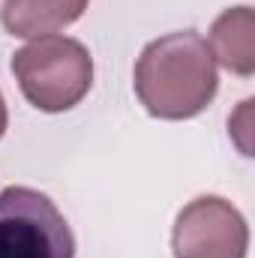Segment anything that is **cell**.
Listing matches in <instances>:
<instances>
[{"label": "cell", "instance_id": "7a4b0ae2", "mask_svg": "<svg viewBox=\"0 0 255 258\" xmlns=\"http://www.w3.org/2000/svg\"><path fill=\"white\" fill-rule=\"evenodd\" d=\"M12 75L33 108L60 114L90 93L93 57L78 39L51 33L30 39L12 54Z\"/></svg>", "mask_w": 255, "mask_h": 258}, {"label": "cell", "instance_id": "52a82bcc", "mask_svg": "<svg viewBox=\"0 0 255 258\" xmlns=\"http://www.w3.org/2000/svg\"><path fill=\"white\" fill-rule=\"evenodd\" d=\"M6 123H9V114H6V102H3V93H0V138L6 132Z\"/></svg>", "mask_w": 255, "mask_h": 258}, {"label": "cell", "instance_id": "277c9868", "mask_svg": "<svg viewBox=\"0 0 255 258\" xmlns=\"http://www.w3.org/2000/svg\"><path fill=\"white\" fill-rule=\"evenodd\" d=\"M171 249L174 258H246L249 225L231 201L201 195L177 213Z\"/></svg>", "mask_w": 255, "mask_h": 258}, {"label": "cell", "instance_id": "3957f363", "mask_svg": "<svg viewBox=\"0 0 255 258\" xmlns=\"http://www.w3.org/2000/svg\"><path fill=\"white\" fill-rule=\"evenodd\" d=\"M0 258H75V237L57 204L39 189L0 192Z\"/></svg>", "mask_w": 255, "mask_h": 258}, {"label": "cell", "instance_id": "5b68a950", "mask_svg": "<svg viewBox=\"0 0 255 258\" xmlns=\"http://www.w3.org/2000/svg\"><path fill=\"white\" fill-rule=\"evenodd\" d=\"M90 0H3L0 21L12 36L39 39L75 24Z\"/></svg>", "mask_w": 255, "mask_h": 258}, {"label": "cell", "instance_id": "6da1fadb", "mask_svg": "<svg viewBox=\"0 0 255 258\" xmlns=\"http://www.w3.org/2000/svg\"><path fill=\"white\" fill-rule=\"evenodd\" d=\"M132 87L150 117H198L219 90L216 60L207 39L195 30H177L153 39L135 63Z\"/></svg>", "mask_w": 255, "mask_h": 258}, {"label": "cell", "instance_id": "8992f818", "mask_svg": "<svg viewBox=\"0 0 255 258\" xmlns=\"http://www.w3.org/2000/svg\"><path fill=\"white\" fill-rule=\"evenodd\" d=\"M210 54L228 72L249 78L255 72V12L252 6L225 9L210 27Z\"/></svg>", "mask_w": 255, "mask_h": 258}]
</instances>
